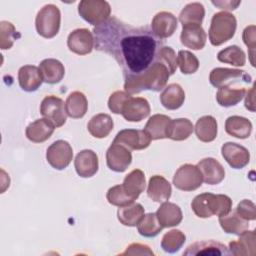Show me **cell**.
I'll use <instances>...</instances> for the list:
<instances>
[{
    "mask_svg": "<svg viewBox=\"0 0 256 256\" xmlns=\"http://www.w3.org/2000/svg\"><path fill=\"white\" fill-rule=\"evenodd\" d=\"M202 182L203 178L200 170L192 164L180 166L173 176L174 186L182 191H194L202 185Z\"/></svg>",
    "mask_w": 256,
    "mask_h": 256,
    "instance_id": "9",
    "label": "cell"
},
{
    "mask_svg": "<svg viewBox=\"0 0 256 256\" xmlns=\"http://www.w3.org/2000/svg\"><path fill=\"white\" fill-rule=\"evenodd\" d=\"M114 126L113 120L110 115L105 113H99L93 116L87 124L89 133L95 138H105L112 131Z\"/></svg>",
    "mask_w": 256,
    "mask_h": 256,
    "instance_id": "31",
    "label": "cell"
},
{
    "mask_svg": "<svg viewBox=\"0 0 256 256\" xmlns=\"http://www.w3.org/2000/svg\"><path fill=\"white\" fill-rule=\"evenodd\" d=\"M256 27L255 25H249L247 26L244 31H243V41L245 43V45L248 47L249 49V57H250V62L252 64V66H255L254 64V51H255V47H256Z\"/></svg>",
    "mask_w": 256,
    "mask_h": 256,
    "instance_id": "47",
    "label": "cell"
},
{
    "mask_svg": "<svg viewBox=\"0 0 256 256\" xmlns=\"http://www.w3.org/2000/svg\"><path fill=\"white\" fill-rule=\"evenodd\" d=\"M176 29L177 19L171 12H158L152 19L151 30L159 39H165L172 36Z\"/></svg>",
    "mask_w": 256,
    "mask_h": 256,
    "instance_id": "16",
    "label": "cell"
},
{
    "mask_svg": "<svg viewBox=\"0 0 256 256\" xmlns=\"http://www.w3.org/2000/svg\"><path fill=\"white\" fill-rule=\"evenodd\" d=\"M169 77L167 67L156 58L155 62L145 71L136 75L124 76V90L130 95L144 90L158 92L166 87Z\"/></svg>",
    "mask_w": 256,
    "mask_h": 256,
    "instance_id": "2",
    "label": "cell"
},
{
    "mask_svg": "<svg viewBox=\"0 0 256 256\" xmlns=\"http://www.w3.org/2000/svg\"><path fill=\"white\" fill-rule=\"evenodd\" d=\"M217 121L211 115L200 117L195 124V134L202 142H212L217 137Z\"/></svg>",
    "mask_w": 256,
    "mask_h": 256,
    "instance_id": "32",
    "label": "cell"
},
{
    "mask_svg": "<svg viewBox=\"0 0 256 256\" xmlns=\"http://www.w3.org/2000/svg\"><path fill=\"white\" fill-rule=\"evenodd\" d=\"M121 255H154V252L150 249L149 246L140 244V243H132L130 244L126 250L121 253Z\"/></svg>",
    "mask_w": 256,
    "mask_h": 256,
    "instance_id": "49",
    "label": "cell"
},
{
    "mask_svg": "<svg viewBox=\"0 0 256 256\" xmlns=\"http://www.w3.org/2000/svg\"><path fill=\"white\" fill-rule=\"evenodd\" d=\"M197 167L200 170L203 181L206 184H219L225 177V170L223 166L214 158L208 157L200 160L197 164Z\"/></svg>",
    "mask_w": 256,
    "mask_h": 256,
    "instance_id": "18",
    "label": "cell"
},
{
    "mask_svg": "<svg viewBox=\"0 0 256 256\" xmlns=\"http://www.w3.org/2000/svg\"><path fill=\"white\" fill-rule=\"evenodd\" d=\"M67 46L70 51L78 55H86L94 48V37L87 28L73 30L67 38Z\"/></svg>",
    "mask_w": 256,
    "mask_h": 256,
    "instance_id": "12",
    "label": "cell"
},
{
    "mask_svg": "<svg viewBox=\"0 0 256 256\" xmlns=\"http://www.w3.org/2000/svg\"><path fill=\"white\" fill-rule=\"evenodd\" d=\"M209 81L214 87L221 88L249 84L251 83L252 78L244 70L217 67L210 72Z\"/></svg>",
    "mask_w": 256,
    "mask_h": 256,
    "instance_id": "7",
    "label": "cell"
},
{
    "mask_svg": "<svg viewBox=\"0 0 256 256\" xmlns=\"http://www.w3.org/2000/svg\"><path fill=\"white\" fill-rule=\"evenodd\" d=\"M18 82L22 90L26 92L36 91L43 82L39 67L34 65L22 66L18 71Z\"/></svg>",
    "mask_w": 256,
    "mask_h": 256,
    "instance_id": "21",
    "label": "cell"
},
{
    "mask_svg": "<svg viewBox=\"0 0 256 256\" xmlns=\"http://www.w3.org/2000/svg\"><path fill=\"white\" fill-rule=\"evenodd\" d=\"M218 61L222 63L231 64L233 66H244L246 63L245 52L237 45L229 46L217 54Z\"/></svg>",
    "mask_w": 256,
    "mask_h": 256,
    "instance_id": "39",
    "label": "cell"
},
{
    "mask_svg": "<svg viewBox=\"0 0 256 256\" xmlns=\"http://www.w3.org/2000/svg\"><path fill=\"white\" fill-rule=\"evenodd\" d=\"M93 37L95 49L113 57L124 76L145 71L163 47V40L147 26L134 27L114 16L94 27Z\"/></svg>",
    "mask_w": 256,
    "mask_h": 256,
    "instance_id": "1",
    "label": "cell"
},
{
    "mask_svg": "<svg viewBox=\"0 0 256 256\" xmlns=\"http://www.w3.org/2000/svg\"><path fill=\"white\" fill-rule=\"evenodd\" d=\"M229 249L222 243L215 240L197 241L189 245L184 251L185 256L195 255H229Z\"/></svg>",
    "mask_w": 256,
    "mask_h": 256,
    "instance_id": "19",
    "label": "cell"
},
{
    "mask_svg": "<svg viewBox=\"0 0 256 256\" xmlns=\"http://www.w3.org/2000/svg\"><path fill=\"white\" fill-rule=\"evenodd\" d=\"M171 184L161 175H154L149 179L147 195L154 202L163 203L171 196Z\"/></svg>",
    "mask_w": 256,
    "mask_h": 256,
    "instance_id": "24",
    "label": "cell"
},
{
    "mask_svg": "<svg viewBox=\"0 0 256 256\" xmlns=\"http://www.w3.org/2000/svg\"><path fill=\"white\" fill-rule=\"evenodd\" d=\"M106 162L112 171L124 172L132 162V154L127 147L112 143L106 151Z\"/></svg>",
    "mask_w": 256,
    "mask_h": 256,
    "instance_id": "13",
    "label": "cell"
},
{
    "mask_svg": "<svg viewBox=\"0 0 256 256\" xmlns=\"http://www.w3.org/2000/svg\"><path fill=\"white\" fill-rule=\"evenodd\" d=\"M235 211L245 220H255L256 219V207L255 204L248 199L240 201L235 209Z\"/></svg>",
    "mask_w": 256,
    "mask_h": 256,
    "instance_id": "48",
    "label": "cell"
},
{
    "mask_svg": "<svg viewBox=\"0 0 256 256\" xmlns=\"http://www.w3.org/2000/svg\"><path fill=\"white\" fill-rule=\"evenodd\" d=\"M191 208L196 216L200 218H209L213 215L223 216L232 209V200L224 194L202 193L197 195L191 203Z\"/></svg>",
    "mask_w": 256,
    "mask_h": 256,
    "instance_id": "3",
    "label": "cell"
},
{
    "mask_svg": "<svg viewBox=\"0 0 256 256\" xmlns=\"http://www.w3.org/2000/svg\"><path fill=\"white\" fill-rule=\"evenodd\" d=\"M66 113L73 119L82 118L88 109V101L86 96L80 91H74L69 94L65 102Z\"/></svg>",
    "mask_w": 256,
    "mask_h": 256,
    "instance_id": "34",
    "label": "cell"
},
{
    "mask_svg": "<svg viewBox=\"0 0 256 256\" xmlns=\"http://www.w3.org/2000/svg\"><path fill=\"white\" fill-rule=\"evenodd\" d=\"M206 33L201 25L182 26L180 35L181 43L192 50H200L206 44Z\"/></svg>",
    "mask_w": 256,
    "mask_h": 256,
    "instance_id": "20",
    "label": "cell"
},
{
    "mask_svg": "<svg viewBox=\"0 0 256 256\" xmlns=\"http://www.w3.org/2000/svg\"><path fill=\"white\" fill-rule=\"evenodd\" d=\"M124 191L135 201L145 189V175L140 169H134L124 178L121 184Z\"/></svg>",
    "mask_w": 256,
    "mask_h": 256,
    "instance_id": "30",
    "label": "cell"
},
{
    "mask_svg": "<svg viewBox=\"0 0 256 256\" xmlns=\"http://www.w3.org/2000/svg\"><path fill=\"white\" fill-rule=\"evenodd\" d=\"M126 121L139 122L150 114V105L145 98L130 96L124 103L121 111Z\"/></svg>",
    "mask_w": 256,
    "mask_h": 256,
    "instance_id": "15",
    "label": "cell"
},
{
    "mask_svg": "<svg viewBox=\"0 0 256 256\" xmlns=\"http://www.w3.org/2000/svg\"><path fill=\"white\" fill-rule=\"evenodd\" d=\"M74 166L77 174L80 177L90 178L94 176L98 171V156L93 150H82L76 155Z\"/></svg>",
    "mask_w": 256,
    "mask_h": 256,
    "instance_id": "17",
    "label": "cell"
},
{
    "mask_svg": "<svg viewBox=\"0 0 256 256\" xmlns=\"http://www.w3.org/2000/svg\"><path fill=\"white\" fill-rule=\"evenodd\" d=\"M130 96L131 95L125 91H115L112 93L108 100V107L110 111H112L114 114H121L122 107Z\"/></svg>",
    "mask_w": 256,
    "mask_h": 256,
    "instance_id": "46",
    "label": "cell"
},
{
    "mask_svg": "<svg viewBox=\"0 0 256 256\" xmlns=\"http://www.w3.org/2000/svg\"><path fill=\"white\" fill-rule=\"evenodd\" d=\"M20 37V34L16 31L14 25L8 21L0 22V48L2 50L10 49L14 41Z\"/></svg>",
    "mask_w": 256,
    "mask_h": 256,
    "instance_id": "43",
    "label": "cell"
},
{
    "mask_svg": "<svg viewBox=\"0 0 256 256\" xmlns=\"http://www.w3.org/2000/svg\"><path fill=\"white\" fill-rule=\"evenodd\" d=\"M237 20L227 11L217 12L211 19L209 28V40L213 46H220L229 41L235 34Z\"/></svg>",
    "mask_w": 256,
    "mask_h": 256,
    "instance_id": "4",
    "label": "cell"
},
{
    "mask_svg": "<svg viewBox=\"0 0 256 256\" xmlns=\"http://www.w3.org/2000/svg\"><path fill=\"white\" fill-rule=\"evenodd\" d=\"M106 198L111 205L122 207L134 202V200L124 191L122 185H115L111 187L106 194Z\"/></svg>",
    "mask_w": 256,
    "mask_h": 256,
    "instance_id": "44",
    "label": "cell"
},
{
    "mask_svg": "<svg viewBox=\"0 0 256 256\" xmlns=\"http://www.w3.org/2000/svg\"><path fill=\"white\" fill-rule=\"evenodd\" d=\"M79 15L95 27L110 18L111 7L104 0H82L78 5Z\"/></svg>",
    "mask_w": 256,
    "mask_h": 256,
    "instance_id": "6",
    "label": "cell"
},
{
    "mask_svg": "<svg viewBox=\"0 0 256 256\" xmlns=\"http://www.w3.org/2000/svg\"><path fill=\"white\" fill-rule=\"evenodd\" d=\"M137 229L139 234L144 237H155L161 232L163 227L158 222L156 213H148L138 223Z\"/></svg>",
    "mask_w": 256,
    "mask_h": 256,
    "instance_id": "41",
    "label": "cell"
},
{
    "mask_svg": "<svg viewBox=\"0 0 256 256\" xmlns=\"http://www.w3.org/2000/svg\"><path fill=\"white\" fill-rule=\"evenodd\" d=\"M229 252L235 256L255 255L256 253V233L254 230L244 231L239 235V239L229 243Z\"/></svg>",
    "mask_w": 256,
    "mask_h": 256,
    "instance_id": "22",
    "label": "cell"
},
{
    "mask_svg": "<svg viewBox=\"0 0 256 256\" xmlns=\"http://www.w3.org/2000/svg\"><path fill=\"white\" fill-rule=\"evenodd\" d=\"M73 150L71 145L64 140L53 142L46 151L48 163L57 170L65 169L72 161Z\"/></svg>",
    "mask_w": 256,
    "mask_h": 256,
    "instance_id": "10",
    "label": "cell"
},
{
    "mask_svg": "<svg viewBox=\"0 0 256 256\" xmlns=\"http://www.w3.org/2000/svg\"><path fill=\"white\" fill-rule=\"evenodd\" d=\"M205 16L204 6L199 2L187 4L179 14V21L182 26L201 25Z\"/></svg>",
    "mask_w": 256,
    "mask_h": 256,
    "instance_id": "38",
    "label": "cell"
},
{
    "mask_svg": "<svg viewBox=\"0 0 256 256\" xmlns=\"http://www.w3.org/2000/svg\"><path fill=\"white\" fill-rule=\"evenodd\" d=\"M112 143L121 144L129 150H143L150 145L151 138L144 130L123 129L117 133Z\"/></svg>",
    "mask_w": 256,
    "mask_h": 256,
    "instance_id": "11",
    "label": "cell"
},
{
    "mask_svg": "<svg viewBox=\"0 0 256 256\" xmlns=\"http://www.w3.org/2000/svg\"><path fill=\"white\" fill-rule=\"evenodd\" d=\"M40 113L43 118L50 121L55 128L63 126L67 119L64 101L54 95L46 96L40 105Z\"/></svg>",
    "mask_w": 256,
    "mask_h": 256,
    "instance_id": "8",
    "label": "cell"
},
{
    "mask_svg": "<svg viewBox=\"0 0 256 256\" xmlns=\"http://www.w3.org/2000/svg\"><path fill=\"white\" fill-rule=\"evenodd\" d=\"M39 69L42 73L43 82L48 84L59 83L65 74L64 65L57 59L48 58L41 61Z\"/></svg>",
    "mask_w": 256,
    "mask_h": 256,
    "instance_id": "27",
    "label": "cell"
},
{
    "mask_svg": "<svg viewBox=\"0 0 256 256\" xmlns=\"http://www.w3.org/2000/svg\"><path fill=\"white\" fill-rule=\"evenodd\" d=\"M60 22L61 13L59 8L54 4H47L37 13L35 27L40 36L50 39L58 34Z\"/></svg>",
    "mask_w": 256,
    "mask_h": 256,
    "instance_id": "5",
    "label": "cell"
},
{
    "mask_svg": "<svg viewBox=\"0 0 256 256\" xmlns=\"http://www.w3.org/2000/svg\"><path fill=\"white\" fill-rule=\"evenodd\" d=\"M225 131L235 138L246 139L251 134L252 123L242 116H230L225 121Z\"/></svg>",
    "mask_w": 256,
    "mask_h": 256,
    "instance_id": "29",
    "label": "cell"
},
{
    "mask_svg": "<svg viewBox=\"0 0 256 256\" xmlns=\"http://www.w3.org/2000/svg\"><path fill=\"white\" fill-rule=\"evenodd\" d=\"M177 64L183 74H193L199 68V61L197 57L187 50H180L178 52Z\"/></svg>",
    "mask_w": 256,
    "mask_h": 256,
    "instance_id": "42",
    "label": "cell"
},
{
    "mask_svg": "<svg viewBox=\"0 0 256 256\" xmlns=\"http://www.w3.org/2000/svg\"><path fill=\"white\" fill-rule=\"evenodd\" d=\"M194 130L192 122L187 118H178L170 121L167 130V138L174 141H183L189 138Z\"/></svg>",
    "mask_w": 256,
    "mask_h": 256,
    "instance_id": "37",
    "label": "cell"
},
{
    "mask_svg": "<svg viewBox=\"0 0 256 256\" xmlns=\"http://www.w3.org/2000/svg\"><path fill=\"white\" fill-rule=\"evenodd\" d=\"M245 107L251 112L255 111V84L246 92Z\"/></svg>",
    "mask_w": 256,
    "mask_h": 256,
    "instance_id": "50",
    "label": "cell"
},
{
    "mask_svg": "<svg viewBox=\"0 0 256 256\" xmlns=\"http://www.w3.org/2000/svg\"><path fill=\"white\" fill-rule=\"evenodd\" d=\"M246 89L242 86L221 87L216 93V100L222 107L237 105L245 96Z\"/></svg>",
    "mask_w": 256,
    "mask_h": 256,
    "instance_id": "36",
    "label": "cell"
},
{
    "mask_svg": "<svg viewBox=\"0 0 256 256\" xmlns=\"http://www.w3.org/2000/svg\"><path fill=\"white\" fill-rule=\"evenodd\" d=\"M219 224L224 232L234 235H240L249 228V222L243 219L235 210L230 211L226 215L220 216Z\"/></svg>",
    "mask_w": 256,
    "mask_h": 256,
    "instance_id": "33",
    "label": "cell"
},
{
    "mask_svg": "<svg viewBox=\"0 0 256 256\" xmlns=\"http://www.w3.org/2000/svg\"><path fill=\"white\" fill-rule=\"evenodd\" d=\"M144 216V208L140 203H131L126 206L119 207L117 218L121 224L128 227L137 226Z\"/></svg>",
    "mask_w": 256,
    "mask_h": 256,
    "instance_id": "35",
    "label": "cell"
},
{
    "mask_svg": "<svg viewBox=\"0 0 256 256\" xmlns=\"http://www.w3.org/2000/svg\"><path fill=\"white\" fill-rule=\"evenodd\" d=\"M54 129L55 126L50 121L45 118H41L35 120L27 126L25 135L31 142L42 143L51 137Z\"/></svg>",
    "mask_w": 256,
    "mask_h": 256,
    "instance_id": "23",
    "label": "cell"
},
{
    "mask_svg": "<svg viewBox=\"0 0 256 256\" xmlns=\"http://www.w3.org/2000/svg\"><path fill=\"white\" fill-rule=\"evenodd\" d=\"M185 100V92L183 88L177 84L172 83L166 86L160 94V102L168 110H176L180 108Z\"/></svg>",
    "mask_w": 256,
    "mask_h": 256,
    "instance_id": "26",
    "label": "cell"
},
{
    "mask_svg": "<svg viewBox=\"0 0 256 256\" xmlns=\"http://www.w3.org/2000/svg\"><path fill=\"white\" fill-rule=\"evenodd\" d=\"M241 1H219V2H215V1H212V4H214L215 6L219 7L220 9H223V10H235L238 5H240Z\"/></svg>",
    "mask_w": 256,
    "mask_h": 256,
    "instance_id": "51",
    "label": "cell"
},
{
    "mask_svg": "<svg viewBox=\"0 0 256 256\" xmlns=\"http://www.w3.org/2000/svg\"><path fill=\"white\" fill-rule=\"evenodd\" d=\"M185 234L178 230L173 229L165 233L161 240V248L167 253H175L180 250V248L185 243Z\"/></svg>",
    "mask_w": 256,
    "mask_h": 256,
    "instance_id": "40",
    "label": "cell"
},
{
    "mask_svg": "<svg viewBox=\"0 0 256 256\" xmlns=\"http://www.w3.org/2000/svg\"><path fill=\"white\" fill-rule=\"evenodd\" d=\"M221 153L224 160L234 169H242L250 161V153L244 146L226 142L221 147Z\"/></svg>",
    "mask_w": 256,
    "mask_h": 256,
    "instance_id": "14",
    "label": "cell"
},
{
    "mask_svg": "<svg viewBox=\"0 0 256 256\" xmlns=\"http://www.w3.org/2000/svg\"><path fill=\"white\" fill-rule=\"evenodd\" d=\"M157 59L167 67L170 75L176 72V69L178 66L177 57H176V53L171 47L163 46L157 54Z\"/></svg>",
    "mask_w": 256,
    "mask_h": 256,
    "instance_id": "45",
    "label": "cell"
},
{
    "mask_svg": "<svg viewBox=\"0 0 256 256\" xmlns=\"http://www.w3.org/2000/svg\"><path fill=\"white\" fill-rule=\"evenodd\" d=\"M172 119L164 114L152 115L147 121L144 131L150 136L151 140L167 138V130Z\"/></svg>",
    "mask_w": 256,
    "mask_h": 256,
    "instance_id": "28",
    "label": "cell"
},
{
    "mask_svg": "<svg viewBox=\"0 0 256 256\" xmlns=\"http://www.w3.org/2000/svg\"><path fill=\"white\" fill-rule=\"evenodd\" d=\"M156 217L163 228H168L179 225L182 221L183 215L178 205L165 201L156 211Z\"/></svg>",
    "mask_w": 256,
    "mask_h": 256,
    "instance_id": "25",
    "label": "cell"
}]
</instances>
